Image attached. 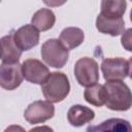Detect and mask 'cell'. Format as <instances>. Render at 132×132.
I'll return each mask as SVG.
<instances>
[{
  "label": "cell",
  "mask_w": 132,
  "mask_h": 132,
  "mask_svg": "<svg viewBox=\"0 0 132 132\" xmlns=\"http://www.w3.org/2000/svg\"><path fill=\"white\" fill-rule=\"evenodd\" d=\"M12 35L16 46L22 52L31 50L39 42V32L31 24L22 26L16 31L12 32Z\"/></svg>",
  "instance_id": "cell-9"
},
{
  "label": "cell",
  "mask_w": 132,
  "mask_h": 132,
  "mask_svg": "<svg viewBox=\"0 0 132 132\" xmlns=\"http://www.w3.org/2000/svg\"><path fill=\"white\" fill-rule=\"evenodd\" d=\"M94 118V110L80 104L72 105L67 112V121L73 127H81L85 124H88L93 121Z\"/></svg>",
  "instance_id": "cell-10"
},
{
  "label": "cell",
  "mask_w": 132,
  "mask_h": 132,
  "mask_svg": "<svg viewBox=\"0 0 132 132\" xmlns=\"http://www.w3.org/2000/svg\"><path fill=\"white\" fill-rule=\"evenodd\" d=\"M106 91L105 105L110 110L125 111L131 107L132 96L130 88L122 80H110L104 85Z\"/></svg>",
  "instance_id": "cell-1"
},
{
  "label": "cell",
  "mask_w": 132,
  "mask_h": 132,
  "mask_svg": "<svg viewBox=\"0 0 132 132\" xmlns=\"http://www.w3.org/2000/svg\"><path fill=\"white\" fill-rule=\"evenodd\" d=\"M41 91L46 101L51 103L61 102L70 92L69 79L63 72H50L47 78L41 85Z\"/></svg>",
  "instance_id": "cell-2"
},
{
  "label": "cell",
  "mask_w": 132,
  "mask_h": 132,
  "mask_svg": "<svg viewBox=\"0 0 132 132\" xmlns=\"http://www.w3.org/2000/svg\"><path fill=\"white\" fill-rule=\"evenodd\" d=\"M131 33H132V29H127L123 35H122V45L128 51V52H131L132 51V47H131Z\"/></svg>",
  "instance_id": "cell-18"
},
{
  "label": "cell",
  "mask_w": 132,
  "mask_h": 132,
  "mask_svg": "<svg viewBox=\"0 0 132 132\" xmlns=\"http://www.w3.org/2000/svg\"><path fill=\"white\" fill-rule=\"evenodd\" d=\"M74 75L77 82L82 87H91L99 80L98 63L90 57L78 59L74 64Z\"/></svg>",
  "instance_id": "cell-4"
},
{
  "label": "cell",
  "mask_w": 132,
  "mask_h": 132,
  "mask_svg": "<svg viewBox=\"0 0 132 132\" xmlns=\"http://www.w3.org/2000/svg\"><path fill=\"white\" fill-rule=\"evenodd\" d=\"M3 132H26L25 129L19 125H10L7 128H5V130Z\"/></svg>",
  "instance_id": "cell-20"
},
{
  "label": "cell",
  "mask_w": 132,
  "mask_h": 132,
  "mask_svg": "<svg viewBox=\"0 0 132 132\" xmlns=\"http://www.w3.org/2000/svg\"><path fill=\"white\" fill-rule=\"evenodd\" d=\"M85 100L97 107H100L106 102V91L103 85H93L88 87L84 92Z\"/></svg>",
  "instance_id": "cell-17"
},
{
  "label": "cell",
  "mask_w": 132,
  "mask_h": 132,
  "mask_svg": "<svg viewBox=\"0 0 132 132\" xmlns=\"http://www.w3.org/2000/svg\"><path fill=\"white\" fill-rule=\"evenodd\" d=\"M96 28L100 33L108 34L110 36H119L125 31V22L123 18L111 19L99 13L96 19Z\"/></svg>",
  "instance_id": "cell-12"
},
{
  "label": "cell",
  "mask_w": 132,
  "mask_h": 132,
  "mask_svg": "<svg viewBox=\"0 0 132 132\" xmlns=\"http://www.w3.org/2000/svg\"><path fill=\"white\" fill-rule=\"evenodd\" d=\"M42 60L51 67L62 68L68 61V51L62 45L59 39H47L40 50Z\"/></svg>",
  "instance_id": "cell-3"
},
{
  "label": "cell",
  "mask_w": 132,
  "mask_h": 132,
  "mask_svg": "<svg viewBox=\"0 0 132 132\" xmlns=\"http://www.w3.org/2000/svg\"><path fill=\"white\" fill-rule=\"evenodd\" d=\"M85 39L84 31L77 27H67L60 33L59 41L67 50H73L79 46Z\"/></svg>",
  "instance_id": "cell-14"
},
{
  "label": "cell",
  "mask_w": 132,
  "mask_h": 132,
  "mask_svg": "<svg viewBox=\"0 0 132 132\" xmlns=\"http://www.w3.org/2000/svg\"><path fill=\"white\" fill-rule=\"evenodd\" d=\"M127 3L123 0H103L101 1V12L103 16L121 19L126 11Z\"/></svg>",
  "instance_id": "cell-16"
},
{
  "label": "cell",
  "mask_w": 132,
  "mask_h": 132,
  "mask_svg": "<svg viewBox=\"0 0 132 132\" xmlns=\"http://www.w3.org/2000/svg\"><path fill=\"white\" fill-rule=\"evenodd\" d=\"M23 77L36 85H42L50 74L48 68L37 59H27L22 64Z\"/></svg>",
  "instance_id": "cell-8"
},
{
  "label": "cell",
  "mask_w": 132,
  "mask_h": 132,
  "mask_svg": "<svg viewBox=\"0 0 132 132\" xmlns=\"http://www.w3.org/2000/svg\"><path fill=\"white\" fill-rule=\"evenodd\" d=\"M131 60L124 58H105L101 63V71L106 81L122 80L129 76Z\"/></svg>",
  "instance_id": "cell-5"
},
{
  "label": "cell",
  "mask_w": 132,
  "mask_h": 132,
  "mask_svg": "<svg viewBox=\"0 0 132 132\" xmlns=\"http://www.w3.org/2000/svg\"><path fill=\"white\" fill-rule=\"evenodd\" d=\"M22 65L18 63H2L0 65V87L12 91L20 87L23 81Z\"/></svg>",
  "instance_id": "cell-7"
},
{
  "label": "cell",
  "mask_w": 132,
  "mask_h": 132,
  "mask_svg": "<svg viewBox=\"0 0 132 132\" xmlns=\"http://www.w3.org/2000/svg\"><path fill=\"white\" fill-rule=\"evenodd\" d=\"M55 13L53 12V10L48 8H41L37 10L31 19V25L41 32L52 29L55 25Z\"/></svg>",
  "instance_id": "cell-15"
},
{
  "label": "cell",
  "mask_w": 132,
  "mask_h": 132,
  "mask_svg": "<svg viewBox=\"0 0 132 132\" xmlns=\"http://www.w3.org/2000/svg\"><path fill=\"white\" fill-rule=\"evenodd\" d=\"M55 114L53 103L44 100H37L30 103L24 111V118L29 124H40L52 119Z\"/></svg>",
  "instance_id": "cell-6"
},
{
  "label": "cell",
  "mask_w": 132,
  "mask_h": 132,
  "mask_svg": "<svg viewBox=\"0 0 132 132\" xmlns=\"http://www.w3.org/2000/svg\"><path fill=\"white\" fill-rule=\"evenodd\" d=\"M28 132H55L50 126H38L30 129Z\"/></svg>",
  "instance_id": "cell-19"
},
{
  "label": "cell",
  "mask_w": 132,
  "mask_h": 132,
  "mask_svg": "<svg viewBox=\"0 0 132 132\" xmlns=\"http://www.w3.org/2000/svg\"><path fill=\"white\" fill-rule=\"evenodd\" d=\"M22 56V51L16 46L12 33L0 39V59L3 63H18Z\"/></svg>",
  "instance_id": "cell-11"
},
{
  "label": "cell",
  "mask_w": 132,
  "mask_h": 132,
  "mask_svg": "<svg viewBox=\"0 0 132 132\" xmlns=\"http://www.w3.org/2000/svg\"><path fill=\"white\" fill-rule=\"evenodd\" d=\"M86 132H132V128L128 121L112 118L100 123L99 125L89 126Z\"/></svg>",
  "instance_id": "cell-13"
}]
</instances>
